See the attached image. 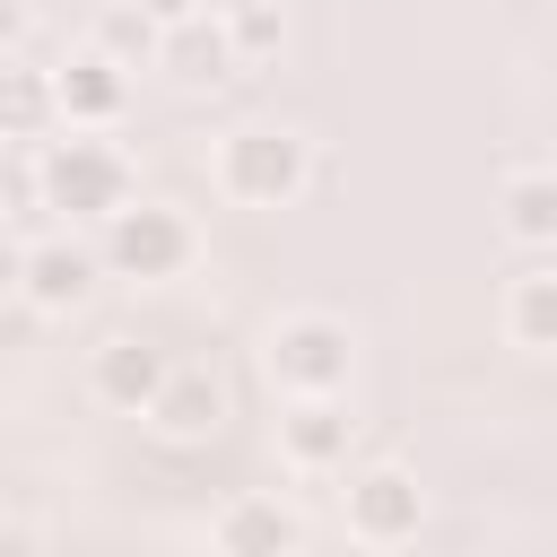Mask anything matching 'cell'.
<instances>
[{"label": "cell", "mask_w": 557, "mask_h": 557, "mask_svg": "<svg viewBox=\"0 0 557 557\" xmlns=\"http://www.w3.org/2000/svg\"><path fill=\"white\" fill-rule=\"evenodd\" d=\"M26 174H35V209H52L78 235H96L139 191V165H131V148L113 131H44L35 157H26Z\"/></svg>", "instance_id": "cell-1"}, {"label": "cell", "mask_w": 557, "mask_h": 557, "mask_svg": "<svg viewBox=\"0 0 557 557\" xmlns=\"http://www.w3.org/2000/svg\"><path fill=\"white\" fill-rule=\"evenodd\" d=\"M322 157H313V131L296 122H235L209 139V191L226 209H296L313 191Z\"/></svg>", "instance_id": "cell-2"}, {"label": "cell", "mask_w": 557, "mask_h": 557, "mask_svg": "<svg viewBox=\"0 0 557 557\" xmlns=\"http://www.w3.org/2000/svg\"><path fill=\"white\" fill-rule=\"evenodd\" d=\"M96 261H104V278H122V287H174V278H191V261H200V218H191L183 200L131 191V200L96 226Z\"/></svg>", "instance_id": "cell-3"}, {"label": "cell", "mask_w": 557, "mask_h": 557, "mask_svg": "<svg viewBox=\"0 0 557 557\" xmlns=\"http://www.w3.org/2000/svg\"><path fill=\"white\" fill-rule=\"evenodd\" d=\"M261 383H270V400L348 392V383H357V322L331 313V305H287V313H270V331H261Z\"/></svg>", "instance_id": "cell-4"}, {"label": "cell", "mask_w": 557, "mask_h": 557, "mask_svg": "<svg viewBox=\"0 0 557 557\" xmlns=\"http://www.w3.org/2000/svg\"><path fill=\"white\" fill-rule=\"evenodd\" d=\"M339 531L357 548H409L426 531V479L409 461H366L339 487Z\"/></svg>", "instance_id": "cell-5"}, {"label": "cell", "mask_w": 557, "mask_h": 557, "mask_svg": "<svg viewBox=\"0 0 557 557\" xmlns=\"http://www.w3.org/2000/svg\"><path fill=\"white\" fill-rule=\"evenodd\" d=\"M96 287H104V261H96V235H78V226L35 235V244H26V261H17V305H26V313H44V322L87 313V305H96Z\"/></svg>", "instance_id": "cell-6"}, {"label": "cell", "mask_w": 557, "mask_h": 557, "mask_svg": "<svg viewBox=\"0 0 557 557\" xmlns=\"http://www.w3.org/2000/svg\"><path fill=\"white\" fill-rule=\"evenodd\" d=\"M226 418H235V400H226V383H218L209 366H165V383H157L148 409H139V426H148L165 453H209V444L226 435Z\"/></svg>", "instance_id": "cell-7"}, {"label": "cell", "mask_w": 557, "mask_h": 557, "mask_svg": "<svg viewBox=\"0 0 557 557\" xmlns=\"http://www.w3.org/2000/svg\"><path fill=\"white\" fill-rule=\"evenodd\" d=\"M348 453H357L348 392H296V400H278V461L296 479H331V470H348Z\"/></svg>", "instance_id": "cell-8"}, {"label": "cell", "mask_w": 557, "mask_h": 557, "mask_svg": "<svg viewBox=\"0 0 557 557\" xmlns=\"http://www.w3.org/2000/svg\"><path fill=\"white\" fill-rule=\"evenodd\" d=\"M122 113H131V70L122 61H104L96 44L52 61V122L61 131H122Z\"/></svg>", "instance_id": "cell-9"}, {"label": "cell", "mask_w": 557, "mask_h": 557, "mask_svg": "<svg viewBox=\"0 0 557 557\" xmlns=\"http://www.w3.org/2000/svg\"><path fill=\"white\" fill-rule=\"evenodd\" d=\"M209 548H226V557H296L305 548V513L287 505V496H226L218 513H209Z\"/></svg>", "instance_id": "cell-10"}, {"label": "cell", "mask_w": 557, "mask_h": 557, "mask_svg": "<svg viewBox=\"0 0 557 557\" xmlns=\"http://www.w3.org/2000/svg\"><path fill=\"white\" fill-rule=\"evenodd\" d=\"M165 366H174V357H165L157 339H131V331H122V339L87 348V400H96V409H113V418H139V409H148V392L165 383Z\"/></svg>", "instance_id": "cell-11"}, {"label": "cell", "mask_w": 557, "mask_h": 557, "mask_svg": "<svg viewBox=\"0 0 557 557\" xmlns=\"http://www.w3.org/2000/svg\"><path fill=\"white\" fill-rule=\"evenodd\" d=\"M496 322H505V348L513 357H548L557 348V261L548 252H522V270L496 296Z\"/></svg>", "instance_id": "cell-12"}, {"label": "cell", "mask_w": 557, "mask_h": 557, "mask_svg": "<svg viewBox=\"0 0 557 557\" xmlns=\"http://www.w3.org/2000/svg\"><path fill=\"white\" fill-rule=\"evenodd\" d=\"M148 70H165L174 87H226V78H244V70H235V44H226V26H218L209 9L174 17V26L157 35V61H148Z\"/></svg>", "instance_id": "cell-13"}, {"label": "cell", "mask_w": 557, "mask_h": 557, "mask_svg": "<svg viewBox=\"0 0 557 557\" xmlns=\"http://www.w3.org/2000/svg\"><path fill=\"white\" fill-rule=\"evenodd\" d=\"M496 226L513 252H557V174L548 165H505L496 183Z\"/></svg>", "instance_id": "cell-14"}, {"label": "cell", "mask_w": 557, "mask_h": 557, "mask_svg": "<svg viewBox=\"0 0 557 557\" xmlns=\"http://www.w3.org/2000/svg\"><path fill=\"white\" fill-rule=\"evenodd\" d=\"M61 131L52 122V61H26V52H0V139H44Z\"/></svg>", "instance_id": "cell-15"}, {"label": "cell", "mask_w": 557, "mask_h": 557, "mask_svg": "<svg viewBox=\"0 0 557 557\" xmlns=\"http://www.w3.org/2000/svg\"><path fill=\"white\" fill-rule=\"evenodd\" d=\"M157 35H165V26H157L139 0H104L96 26H87V44H96L104 61H122V70H148V61H157Z\"/></svg>", "instance_id": "cell-16"}, {"label": "cell", "mask_w": 557, "mask_h": 557, "mask_svg": "<svg viewBox=\"0 0 557 557\" xmlns=\"http://www.w3.org/2000/svg\"><path fill=\"white\" fill-rule=\"evenodd\" d=\"M218 26H226V44H235V70H261V61L287 52V9H278V0H252V9L218 17Z\"/></svg>", "instance_id": "cell-17"}, {"label": "cell", "mask_w": 557, "mask_h": 557, "mask_svg": "<svg viewBox=\"0 0 557 557\" xmlns=\"http://www.w3.org/2000/svg\"><path fill=\"white\" fill-rule=\"evenodd\" d=\"M35 35V0H0V52H26Z\"/></svg>", "instance_id": "cell-18"}, {"label": "cell", "mask_w": 557, "mask_h": 557, "mask_svg": "<svg viewBox=\"0 0 557 557\" xmlns=\"http://www.w3.org/2000/svg\"><path fill=\"white\" fill-rule=\"evenodd\" d=\"M17 261H26V244L0 226V305H17Z\"/></svg>", "instance_id": "cell-19"}, {"label": "cell", "mask_w": 557, "mask_h": 557, "mask_svg": "<svg viewBox=\"0 0 557 557\" xmlns=\"http://www.w3.org/2000/svg\"><path fill=\"white\" fill-rule=\"evenodd\" d=\"M139 9H148L157 26H174V17H191V0H139Z\"/></svg>", "instance_id": "cell-20"}, {"label": "cell", "mask_w": 557, "mask_h": 557, "mask_svg": "<svg viewBox=\"0 0 557 557\" xmlns=\"http://www.w3.org/2000/svg\"><path fill=\"white\" fill-rule=\"evenodd\" d=\"M191 9H209V17H235V9H252V0H191Z\"/></svg>", "instance_id": "cell-21"}]
</instances>
